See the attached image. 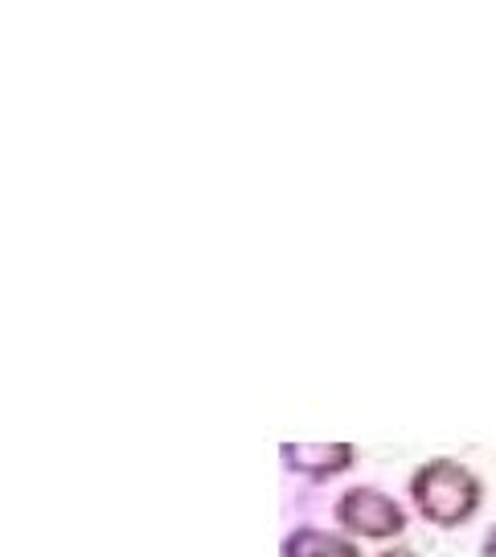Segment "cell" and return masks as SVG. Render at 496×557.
Segmentation results:
<instances>
[{
  "mask_svg": "<svg viewBox=\"0 0 496 557\" xmlns=\"http://www.w3.org/2000/svg\"><path fill=\"white\" fill-rule=\"evenodd\" d=\"M410 500L435 529H460L484 505V484L460 459H426L410 475Z\"/></svg>",
  "mask_w": 496,
  "mask_h": 557,
  "instance_id": "obj_1",
  "label": "cell"
},
{
  "mask_svg": "<svg viewBox=\"0 0 496 557\" xmlns=\"http://www.w3.org/2000/svg\"><path fill=\"white\" fill-rule=\"evenodd\" d=\"M333 517L345 533L354 537H373V541H390L407 529V508L398 505L394 496H386L382 487H349L333 505Z\"/></svg>",
  "mask_w": 496,
  "mask_h": 557,
  "instance_id": "obj_2",
  "label": "cell"
},
{
  "mask_svg": "<svg viewBox=\"0 0 496 557\" xmlns=\"http://www.w3.org/2000/svg\"><path fill=\"white\" fill-rule=\"evenodd\" d=\"M280 459H284V468L296 471V475L333 480V475L354 468L357 451L349 443H284V447H280Z\"/></svg>",
  "mask_w": 496,
  "mask_h": 557,
  "instance_id": "obj_3",
  "label": "cell"
},
{
  "mask_svg": "<svg viewBox=\"0 0 496 557\" xmlns=\"http://www.w3.org/2000/svg\"><path fill=\"white\" fill-rule=\"evenodd\" d=\"M280 557H361L354 541H345L340 533H328V529H312V524H300L284 537V549Z\"/></svg>",
  "mask_w": 496,
  "mask_h": 557,
  "instance_id": "obj_4",
  "label": "cell"
},
{
  "mask_svg": "<svg viewBox=\"0 0 496 557\" xmlns=\"http://www.w3.org/2000/svg\"><path fill=\"white\" fill-rule=\"evenodd\" d=\"M480 557H496V524L488 529V537H484V545H480Z\"/></svg>",
  "mask_w": 496,
  "mask_h": 557,
  "instance_id": "obj_5",
  "label": "cell"
},
{
  "mask_svg": "<svg viewBox=\"0 0 496 557\" xmlns=\"http://www.w3.org/2000/svg\"><path fill=\"white\" fill-rule=\"evenodd\" d=\"M377 557H419V554H414V549H402V545H398V549H386V554H377Z\"/></svg>",
  "mask_w": 496,
  "mask_h": 557,
  "instance_id": "obj_6",
  "label": "cell"
}]
</instances>
